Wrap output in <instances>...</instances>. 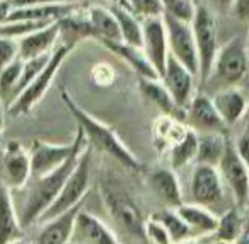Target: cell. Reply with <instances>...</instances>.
Returning <instances> with one entry per match:
<instances>
[{"mask_svg": "<svg viewBox=\"0 0 249 244\" xmlns=\"http://www.w3.org/2000/svg\"><path fill=\"white\" fill-rule=\"evenodd\" d=\"M106 48H109L114 55H118L121 60L128 63L133 70L137 72L139 77H145V79H160L157 70L147 58L145 52L140 46H133L123 41H101Z\"/></svg>", "mask_w": 249, "mask_h": 244, "instance_id": "23", "label": "cell"}, {"mask_svg": "<svg viewBox=\"0 0 249 244\" xmlns=\"http://www.w3.org/2000/svg\"><path fill=\"white\" fill-rule=\"evenodd\" d=\"M2 130H4V114L0 113V133H2Z\"/></svg>", "mask_w": 249, "mask_h": 244, "instance_id": "47", "label": "cell"}, {"mask_svg": "<svg viewBox=\"0 0 249 244\" xmlns=\"http://www.w3.org/2000/svg\"><path fill=\"white\" fill-rule=\"evenodd\" d=\"M130 11L143 19H152V18H162L164 16V5L162 0H128Z\"/></svg>", "mask_w": 249, "mask_h": 244, "instance_id": "34", "label": "cell"}, {"mask_svg": "<svg viewBox=\"0 0 249 244\" xmlns=\"http://www.w3.org/2000/svg\"><path fill=\"white\" fill-rule=\"evenodd\" d=\"M164 14L184 22H191L196 12V2L195 0H162Z\"/></svg>", "mask_w": 249, "mask_h": 244, "instance_id": "33", "label": "cell"}, {"mask_svg": "<svg viewBox=\"0 0 249 244\" xmlns=\"http://www.w3.org/2000/svg\"><path fill=\"white\" fill-rule=\"evenodd\" d=\"M248 43L241 36H234L218 48L210 75L203 84L208 91L217 93L227 87H237L248 72Z\"/></svg>", "mask_w": 249, "mask_h": 244, "instance_id": "3", "label": "cell"}, {"mask_svg": "<svg viewBox=\"0 0 249 244\" xmlns=\"http://www.w3.org/2000/svg\"><path fill=\"white\" fill-rule=\"evenodd\" d=\"M244 230L246 229H244V215H242V208L237 205H234L229 210H225V212L218 217V225L212 236L215 237V241L234 244L235 241L241 237V234L244 232Z\"/></svg>", "mask_w": 249, "mask_h": 244, "instance_id": "28", "label": "cell"}, {"mask_svg": "<svg viewBox=\"0 0 249 244\" xmlns=\"http://www.w3.org/2000/svg\"><path fill=\"white\" fill-rule=\"evenodd\" d=\"M160 80L166 86V89L169 91L176 106L186 111L188 104L195 96V82L198 80L196 77L169 53L166 70H164Z\"/></svg>", "mask_w": 249, "mask_h": 244, "instance_id": "13", "label": "cell"}, {"mask_svg": "<svg viewBox=\"0 0 249 244\" xmlns=\"http://www.w3.org/2000/svg\"><path fill=\"white\" fill-rule=\"evenodd\" d=\"M9 244H28V243H26V241L22 239V237H19V239H14V241H11V243H9Z\"/></svg>", "mask_w": 249, "mask_h": 244, "instance_id": "46", "label": "cell"}, {"mask_svg": "<svg viewBox=\"0 0 249 244\" xmlns=\"http://www.w3.org/2000/svg\"><path fill=\"white\" fill-rule=\"evenodd\" d=\"M162 19L167 31L169 53L198 79L200 77V63H198V50L191 22L179 21V19H174L167 14H164Z\"/></svg>", "mask_w": 249, "mask_h": 244, "instance_id": "8", "label": "cell"}, {"mask_svg": "<svg viewBox=\"0 0 249 244\" xmlns=\"http://www.w3.org/2000/svg\"><path fill=\"white\" fill-rule=\"evenodd\" d=\"M109 11L113 12L118 21V28H120V33H121V41L142 48L143 46L142 19L137 18L130 9L120 7V5H111Z\"/></svg>", "mask_w": 249, "mask_h": 244, "instance_id": "26", "label": "cell"}, {"mask_svg": "<svg viewBox=\"0 0 249 244\" xmlns=\"http://www.w3.org/2000/svg\"><path fill=\"white\" fill-rule=\"evenodd\" d=\"M19 56L18 39L14 38H0V70L11 65Z\"/></svg>", "mask_w": 249, "mask_h": 244, "instance_id": "36", "label": "cell"}, {"mask_svg": "<svg viewBox=\"0 0 249 244\" xmlns=\"http://www.w3.org/2000/svg\"><path fill=\"white\" fill-rule=\"evenodd\" d=\"M31 178L29 150L18 140L5 142L0 150V183L9 189L26 188Z\"/></svg>", "mask_w": 249, "mask_h": 244, "instance_id": "9", "label": "cell"}, {"mask_svg": "<svg viewBox=\"0 0 249 244\" xmlns=\"http://www.w3.org/2000/svg\"><path fill=\"white\" fill-rule=\"evenodd\" d=\"M69 244H77V243H69Z\"/></svg>", "mask_w": 249, "mask_h": 244, "instance_id": "51", "label": "cell"}, {"mask_svg": "<svg viewBox=\"0 0 249 244\" xmlns=\"http://www.w3.org/2000/svg\"><path fill=\"white\" fill-rule=\"evenodd\" d=\"M215 2V5H217L220 11H224V12H227V11H231L232 9V4H234V0H213Z\"/></svg>", "mask_w": 249, "mask_h": 244, "instance_id": "41", "label": "cell"}, {"mask_svg": "<svg viewBox=\"0 0 249 244\" xmlns=\"http://www.w3.org/2000/svg\"><path fill=\"white\" fill-rule=\"evenodd\" d=\"M80 208H82V205L73 206L72 210L55 217V219L41 222L43 227L36 236L35 244H69L72 239L75 217Z\"/></svg>", "mask_w": 249, "mask_h": 244, "instance_id": "20", "label": "cell"}, {"mask_svg": "<svg viewBox=\"0 0 249 244\" xmlns=\"http://www.w3.org/2000/svg\"><path fill=\"white\" fill-rule=\"evenodd\" d=\"M77 147V137L70 144H50L36 138L29 149L31 159V178L45 176L69 161Z\"/></svg>", "mask_w": 249, "mask_h": 244, "instance_id": "11", "label": "cell"}, {"mask_svg": "<svg viewBox=\"0 0 249 244\" xmlns=\"http://www.w3.org/2000/svg\"><path fill=\"white\" fill-rule=\"evenodd\" d=\"M248 50H249V35H248Z\"/></svg>", "mask_w": 249, "mask_h": 244, "instance_id": "50", "label": "cell"}, {"mask_svg": "<svg viewBox=\"0 0 249 244\" xmlns=\"http://www.w3.org/2000/svg\"><path fill=\"white\" fill-rule=\"evenodd\" d=\"M143 52L147 58L157 70L159 77H162L166 70L167 56H169V45H167V31L162 18L143 19Z\"/></svg>", "mask_w": 249, "mask_h": 244, "instance_id": "15", "label": "cell"}, {"mask_svg": "<svg viewBox=\"0 0 249 244\" xmlns=\"http://www.w3.org/2000/svg\"><path fill=\"white\" fill-rule=\"evenodd\" d=\"M244 118H246V121H248V128H246V130H249V104H248V111H246Z\"/></svg>", "mask_w": 249, "mask_h": 244, "instance_id": "48", "label": "cell"}, {"mask_svg": "<svg viewBox=\"0 0 249 244\" xmlns=\"http://www.w3.org/2000/svg\"><path fill=\"white\" fill-rule=\"evenodd\" d=\"M139 89L142 96L152 104H156L166 116H171L174 120L179 118H186V111L176 106L174 99L171 97L169 91L162 84L160 79H145V77H139Z\"/></svg>", "mask_w": 249, "mask_h": 244, "instance_id": "21", "label": "cell"}, {"mask_svg": "<svg viewBox=\"0 0 249 244\" xmlns=\"http://www.w3.org/2000/svg\"><path fill=\"white\" fill-rule=\"evenodd\" d=\"M176 244H200L198 241H195L193 237L191 239H186V241H181V243H176Z\"/></svg>", "mask_w": 249, "mask_h": 244, "instance_id": "45", "label": "cell"}, {"mask_svg": "<svg viewBox=\"0 0 249 244\" xmlns=\"http://www.w3.org/2000/svg\"><path fill=\"white\" fill-rule=\"evenodd\" d=\"M99 193L104 206L109 212V215L116 220L118 225L123 230H126L130 236L137 237L143 244H147L145 219H143L142 210L132 198V195L121 188L120 185L106 178L101 179Z\"/></svg>", "mask_w": 249, "mask_h": 244, "instance_id": "4", "label": "cell"}, {"mask_svg": "<svg viewBox=\"0 0 249 244\" xmlns=\"http://www.w3.org/2000/svg\"><path fill=\"white\" fill-rule=\"evenodd\" d=\"M149 186L156 196L169 208H178L183 202L179 179L171 168H157L149 174Z\"/></svg>", "mask_w": 249, "mask_h": 244, "instance_id": "19", "label": "cell"}, {"mask_svg": "<svg viewBox=\"0 0 249 244\" xmlns=\"http://www.w3.org/2000/svg\"><path fill=\"white\" fill-rule=\"evenodd\" d=\"M179 217L188 224L193 234H210L215 232L218 225V217L208 206L198 203H181L176 208Z\"/></svg>", "mask_w": 249, "mask_h": 244, "instance_id": "24", "label": "cell"}, {"mask_svg": "<svg viewBox=\"0 0 249 244\" xmlns=\"http://www.w3.org/2000/svg\"><path fill=\"white\" fill-rule=\"evenodd\" d=\"M215 244H229V243H222V241H215Z\"/></svg>", "mask_w": 249, "mask_h": 244, "instance_id": "49", "label": "cell"}, {"mask_svg": "<svg viewBox=\"0 0 249 244\" xmlns=\"http://www.w3.org/2000/svg\"><path fill=\"white\" fill-rule=\"evenodd\" d=\"M191 198L193 203L210 208L224 200V181L213 166L196 164L191 172Z\"/></svg>", "mask_w": 249, "mask_h": 244, "instance_id": "12", "label": "cell"}, {"mask_svg": "<svg viewBox=\"0 0 249 244\" xmlns=\"http://www.w3.org/2000/svg\"><path fill=\"white\" fill-rule=\"evenodd\" d=\"M22 62L24 60L18 56L11 65H7L4 70H0V97L7 103V106L16 97V87H18L19 77H21Z\"/></svg>", "mask_w": 249, "mask_h": 244, "instance_id": "31", "label": "cell"}, {"mask_svg": "<svg viewBox=\"0 0 249 244\" xmlns=\"http://www.w3.org/2000/svg\"><path fill=\"white\" fill-rule=\"evenodd\" d=\"M235 150H237L239 157L246 162V166L249 168V130H246L237 140L234 142Z\"/></svg>", "mask_w": 249, "mask_h": 244, "instance_id": "37", "label": "cell"}, {"mask_svg": "<svg viewBox=\"0 0 249 244\" xmlns=\"http://www.w3.org/2000/svg\"><path fill=\"white\" fill-rule=\"evenodd\" d=\"M231 11L239 21L249 22V0H234Z\"/></svg>", "mask_w": 249, "mask_h": 244, "instance_id": "38", "label": "cell"}, {"mask_svg": "<svg viewBox=\"0 0 249 244\" xmlns=\"http://www.w3.org/2000/svg\"><path fill=\"white\" fill-rule=\"evenodd\" d=\"M145 237L147 244H174L171 236L167 234L166 227L157 220H154L152 217L145 220Z\"/></svg>", "mask_w": 249, "mask_h": 244, "instance_id": "35", "label": "cell"}, {"mask_svg": "<svg viewBox=\"0 0 249 244\" xmlns=\"http://www.w3.org/2000/svg\"><path fill=\"white\" fill-rule=\"evenodd\" d=\"M191 28L195 33V41L198 50V63H200V77L198 82L203 86L210 75L212 65L220 48L218 43V21L213 12L205 5L198 4L195 18L191 21Z\"/></svg>", "mask_w": 249, "mask_h": 244, "instance_id": "7", "label": "cell"}, {"mask_svg": "<svg viewBox=\"0 0 249 244\" xmlns=\"http://www.w3.org/2000/svg\"><path fill=\"white\" fill-rule=\"evenodd\" d=\"M109 2H111V5H120V7H126V9H130L128 0H109Z\"/></svg>", "mask_w": 249, "mask_h": 244, "instance_id": "43", "label": "cell"}, {"mask_svg": "<svg viewBox=\"0 0 249 244\" xmlns=\"http://www.w3.org/2000/svg\"><path fill=\"white\" fill-rule=\"evenodd\" d=\"M72 50L73 45H69V43H60V45H56L53 48L48 63L41 70V74L21 94H18V97L9 104V113L12 116H24V114H28L45 97V94L52 87L53 79L56 77V74L62 69L63 62H65V58L70 55Z\"/></svg>", "mask_w": 249, "mask_h": 244, "instance_id": "6", "label": "cell"}, {"mask_svg": "<svg viewBox=\"0 0 249 244\" xmlns=\"http://www.w3.org/2000/svg\"><path fill=\"white\" fill-rule=\"evenodd\" d=\"M62 101L65 103L67 110L72 113V116L75 118L77 127L82 128L84 135H86V138H87V144H89L90 147L107 154L116 162H120L121 166L130 169V171H139V172L143 171V164L135 157V154L120 140V137H118L113 128L107 127L103 121H99L97 118H94L92 114H89L86 110H82V108L73 101V97L69 94V91L62 89Z\"/></svg>", "mask_w": 249, "mask_h": 244, "instance_id": "2", "label": "cell"}, {"mask_svg": "<svg viewBox=\"0 0 249 244\" xmlns=\"http://www.w3.org/2000/svg\"><path fill=\"white\" fill-rule=\"evenodd\" d=\"M186 120L196 133H225L227 130L208 94H195L186 108Z\"/></svg>", "mask_w": 249, "mask_h": 244, "instance_id": "14", "label": "cell"}, {"mask_svg": "<svg viewBox=\"0 0 249 244\" xmlns=\"http://www.w3.org/2000/svg\"><path fill=\"white\" fill-rule=\"evenodd\" d=\"M227 145L225 133H198V150L196 164H207L217 168Z\"/></svg>", "mask_w": 249, "mask_h": 244, "instance_id": "27", "label": "cell"}, {"mask_svg": "<svg viewBox=\"0 0 249 244\" xmlns=\"http://www.w3.org/2000/svg\"><path fill=\"white\" fill-rule=\"evenodd\" d=\"M50 53H45V55H39V56H35V58H29V60H24L22 62V70H21V77H19V82H18V87H16V97L18 94H21L36 77L41 74V70L45 69V65L48 63L50 60ZM14 97V99H16Z\"/></svg>", "mask_w": 249, "mask_h": 244, "instance_id": "32", "label": "cell"}, {"mask_svg": "<svg viewBox=\"0 0 249 244\" xmlns=\"http://www.w3.org/2000/svg\"><path fill=\"white\" fill-rule=\"evenodd\" d=\"M212 101H213L215 110L218 111L222 121L227 127L239 123L244 118L249 104L248 97L237 87H227V89L217 91L212 94Z\"/></svg>", "mask_w": 249, "mask_h": 244, "instance_id": "18", "label": "cell"}, {"mask_svg": "<svg viewBox=\"0 0 249 244\" xmlns=\"http://www.w3.org/2000/svg\"><path fill=\"white\" fill-rule=\"evenodd\" d=\"M196 150H198V133L193 128L188 127L183 138H179V140L171 147V152H169L171 169L179 171L184 166L193 162L195 159H196Z\"/></svg>", "mask_w": 249, "mask_h": 244, "instance_id": "29", "label": "cell"}, {"mask_svg": "<svg viewBox=\"0 0 249 244\" xmlns=\"http://www.w3.org/2000/svg\"><path fill=\"white\" fill-rule=\"evenodd\" d=\"M77 147L73 150V154L69 157V161L63 162L60 168H56L55 171L48 172L45 176H38V178H29L28 181V195H26V202L22 206L19 219H21L22 229L33 225L35 222H38L39 217L45 213V210L53 203V200L58 196L60 189L63 188L65 181L69 179V176L72 174V171L75 169L77 162H79L80 154L84 152V149L87 147V138L84 135L82 128L77 127Z\"/></svg>", "mask_w": 249, "mask_h": 244, "instance_id": "1", "label": "cell"}, {"mask_svg": "<svg viewBox=\"0 0 249 244\" xmlns=\"http://www.w3.org/2000/svg\"><path fill=\"white\" fill-rule=\"evenodd\" d=\"M90 174H92V147L87 144V147L80 154L75 169L69 176L63 188L60 189L58 196L45 210V213L39 217L38 222H46V220L55 219V217L69 212L73 206L82 205L90 189Z\"/></svg>", "mask_w": 249, "mask_h": 244, "instance_id": "5", "label": "cell"}, {"mask_svg": "<svg viewBox=\"0 0 249 244\" xmlns=\"http://www.w3.org/2000/svg\"><path fill=\"white\" fill-rule=\"evenodd\" d=\"M154 220L160 222L164 227H166L167 234L171 236L173 243H181V241H186V239H191L195 236L193 230L188 227V224L184 222L183 219L179 217V213L176 212V208H164L160 212H156L152 215Z\"/></svg>", "mask_w": 249, "mask_h": 244, "instance_id": "30", "label": "cell"}, {"mask_svg": "<svg viewBox=\"0 0 249 244\" xmlns=\"http://www.w3.org/2000/svg\"><path fill=\"white\" fill-rule=\"evenodd\" d=\"M87 18L92 29V38H97L99 41H121L118 21L109 9L101 5H89Z\"/></svg>", "mask_w": 249, "mask_h": 244, "instance_id": "25", "label": "cell"}, {"mask_svg": "<svg viewBox=\"0 0 249 244\" xmlns=\"http://www.w3.org/2000/svg\"><path fill=\"white\" fill-rule=\"evenodd\" d=\"M58 38H60L58 21L52 22V24L45 26L41 29H36L33 33H28V35L18 38L19 56L22 60H29V58H35V56L53 52Z\"/></svg>", "mask_w": 249, "mask_h": 244, "instance_id": "17", "label": "cell"}, {"mask_svg": "<svg viewBox=\"0 0 249 244\" xmlns=\"http://www.w3.org/2000/svg\"><path fill=\"white\" fill-rule=\"evenodd\" d=\"M234 244H249V230L246 229L244 232L241 234V237H239V239L235 241Z\"/></svg>", "mask_w": 249, "mask_h": 244, "instance_id": "42", "label": "cell"}, {"mask_svg": "<svg viewBox=\"0 0 249 244\" xmlns=\"http://www.w3.org/2000/svg\"><path fill=\"white\" fill-rule=\"evenodd\" d=\"M70 243L77 244H121L114 232L87 210L80 208L73 224V232Z\"/></svg>", "mask_w": 249, "mask_h": 244, "instance_id": "16", "label": "cell"}, {"mask_svg": "<svg viewBox=\"0 0 249 244\" xmlns=\"http://www.w3.org/2000/svg\"><path fill=\"white\" fill-rule=\"evenodd\" d=\"M60 2H65V4H84V2H90V0H60Z\"/></svg>", "mask_w": 249, "mask_h": 244, "instance_id": "44", "label": "cell"}, {"mask_svg": "<svg viewBox=\"0 0 249 244\" xmlns=\"http://www.w3.org/2000/svg\"><path fill=\"white\" fill-rule=\"evenodd\" d=\"M217 169L220 172L222 181L231 188L235 205L241 208L249 205V168L239 157L234 142L231 138H227L225 152L218 162Z\"/></svg>", "mask_w": 249, "mask_h": 244, "instance_id": "10", "label": "cell"}, {"mask_svg": "<svg viewBox=\"0 0 249 244\" xmlns=\"http://www.w3.org/2000/svg\"><path fill=\"white\" fill-rule=\"evenodd\" d=\"M12 9H24L33 7V5H41V4H53V2H60V0H9Z\"/></svg>", "mask_w": 249, "mask_h": 244, "instance_id": "39", "label": "cell"}, {"mask_svg": "<svg viewBox=\"0 0 249 244\" xmlns=\"http://www.w3.org/2000/svg\"><path fill=\"white\" fill-rule=\"evenodd\" d=\"M22 225L19 213L14 206L11 189L0 183V244L22 237Z\"/></svg>", "mask_w": 249, "mask_h": 244, "instance_id": "22", "label": "cell"}, {"mask_svg": "<svg viewBox=\"0 0 249 244\" xmlns=\"http://www.w3.org/2000/svg\"><path fill=\"white\" fill-rule=\"evenodd\" d=\"M12 11V5L9 0H0V24H4L7 22L9 18V12Z\"/></svg>", "mask_w": 249, "mask_h": 244, "instance_id": "40", "label": "cell"}]
</instances>
